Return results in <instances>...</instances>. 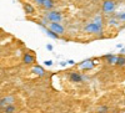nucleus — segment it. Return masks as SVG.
Wrapping results in <instances>:
<instances>
[{"instance_id": "1", "label": "nucleus", "mask_w": 125, "mask_h": 113, "mask_svg": "<svg viewBox=\"0 0 125 113\" xmlns=\"http://www.w3.org/2000/svg\"><path fill=\"white\" fill-rule=\"evenodd\" d=\"M83 31H84L85 34H89V35H95V36L101 37L104 35V24H98L93 20V21L88 23L84 26Z\"/></svg>"}, {"instance_id": "2", "label": "nucleus", "mask_w": 125, "mask_h": 113, "mask_svg": "<svg viewBox=\"0 0 125 113\" xmlns=\"http://www.w3.org/2000/svg\"><path fill=\"white\" fill-rule=\"evenodd\" d=\"M44 19H46L49 23H62L64 16H62V13L59 11V10L51 9V10H45Z\"/></svg>"}, {"instance_id": "3", "label": "nucleus", "mask_w": 125, "mask_h": 113, "mask_svg": "<svg viewBox=\"0 0 125 113\" xmlns=\"http://www.w3.org/2000/svg\"><path fill=\"white\" fill-rule=\"evenodd\" d=\"M99 61H100L99 58H96V60L95 58H86V60H83L81 62H79L78 67L81 71H90L95 67L96 64H99Z\"/></svg>"}, {"instance_id": "4", "label": "nucleus", "mask_w": 125, "mask_h": 113, "mask_svg": "<svg viewBox=\"0 0 125 113\" xmlns=\"http://www.w3.org/2000/svg\"><path fill=\"white\" fill-rule=\"evenodd\" d=\"M116 9V4L114 0H104L101 5V11L104 14H113Z\"/></svg>"}, {"instance_id": "5", "label": "nucleus", "mask_w": 125, "mask_h": 113, "mask_svg": "<svg viewBox=\"0 0 125 113\" xmlns=\"http://www.w3.org/2000/svg\"><path fill=\"white\" fill-rule=\"evenodd\" d=\"M49 29H50V30H53L54 32L59 34L60 36H61V35H64L65 31H66L65 26L62 25L61 23H49Z\"/></svg>"}, {"instance_id": "6", "label": "nucleus", "mask_w": 125, "mask_h": 113, "mask_svg": "<svg viewBox=\"0 0 125 113\" xmlns=\"http://www.w3.org/2000/svg\"><path fill=\"white\" fill-rule=\"evenodd\" d=\"M88 78H89V76L80 75L79 72H71L69 75V80H70V82H73V83H81L83 81H85Z\"/></svg>"}, {"instance_id": "7", "label": "nucleus", "mask_w": 125, "mask_h": 113, "mask_svg": "<svg viewBox=\"0 0 125 113\" xmlns=\"http://www.w3.org/2000/svg\"><path fill=\"white\" fill-rule=\"evenodd\" d=\"M15 102V97L14 96H5L0 98V108H4L8 105H11Z\"/></svg>"}, {"instance_id": "8", "label": "nucleus", "mask_w": 125, "mask_h": 113, "mask_svg": "<svg viewBox=\"0 0 125 113\" xmlns=\"http://www.w3.org/2000/svg\"><path fill=\"white\" fill-rule=\"evenodd\" d=\"M31 72H33L34 75H36V76H39V77H44L46 75L45 68H43V67L39 66V65H35L33 68H31Z\"/></svg>"}, {"instance_id": "9", "label": "nucleus", "mask_w": 125, "mask_h": 113, "mask_svg": "<svg viewBox=\"0 0 125 113\" xmlns=\"http://www.w3.org/2000/svg\"><path fill=\"white\" fill-rule=\"evenodd\" d=\"M35 55H33V54H25L24 56H23V62L25 64V65H31V64H34L35 62Z\"/></svg>"}, {"instance_id": "10", "label": "nucleus", "mask_w": 125, "mask_h": 113, "mask_svg": "<svg viewBox=\"0 0 125 113\" xmlns=\"http://www.w3.org/2000/svg\"><path fill=\"white\" fill-rule=\"evenodd\" d=\"M104 60H105V62H108L109 65H115L116 64V60H118V56L108 54V55L104 56Z\"/></svg>"}, {"instance_id": "11", "label": "nucleus", "mask_w": 125, "mask_h": 113, "mask_svg": "<svg viewBox=\"0 0 125 113\" xmlns=\"http://www.w3.org/2000/svg\"><path fill=\"white\" fill-rule=\"evenodd\" d=\"M24 11H25V14H28V15H33V14L35 13V6L31 5V4H29V3H25V4H24Z\"/></svg>"}, {"instance_id": "12", "label": "nucleus", "mask_w": 125, "mask_h": 113, "mask_svg": "<svg viewBox=\"0 0 125 113\" xmlns=\"http://www.w3.org/2000/svg\"><path fill=\"white\" fill-rule=\"evenodd\" d=\"M54 6H55L54 0H44L43 1V8L45 10H51V9H54Z\"/></svg>"}, {"instance_id": "13", "label": "nucleus", "mask_w": 125, "mask_h": 113, "mask_svg": "<svg viewBox=\"0 0 125 113\" xmlns=\"http://www.w3.org/2000/svg\"><path fill=\"white\" fill-rule=\"evenodd\" d=\"M108 25L109 26H115V27H119L120 26V24H121V21L119 19H116V17H110V19H108Z\"/></svg>"}, {"instance_id": "14", "label": "nucleus", "mask_w": 125, "mask_h": 113, "mask_svg": "<svg viewBox=\"0 0 125 113\" xmlns=\"http://www.w3.org/2000/svg\"><path fill=\"white\" fill-rule=\"evenodd\" d=\"M43 30L46 32V35H48L49 37H51V39H55V40H56V39H60V35H59V34H56V32H54L53 30H50L49 27H44Z\"/></svg>"}, {"instance_id": "15", "label": "nucleus", "mask_w": 125, "mask_h": 113, "mask_svg": "<svg viewBox=\"0 0 125 113\" xmlns=\"http://www.w3.org/2000/svg\"><path fill=\"white\" fill-rule=\"evenodd\" d=\"M16 111H18V108H16V106H14V103L8 105V106H5L3 108V112H5V113H14Z\"/></svg>"}, {"instance_id": "16", "label": "nucleus", "mask_w": 125, "mask_h": 113, "mask_svg": "<svg viewBox=\"0 0 125 113\" xmlns=\"http://www.w3.org/2000/svg\"><path fill=\"white\" fill-rule=\"evenodd\" d=\"M115 65H116V66H119V67L125 66V56H123V55L118 56V60H116V64H115Z\"/></svg>"}, {"instance_id": "17", "label": "nucleus", "mask_w": 125, "mask_h": 113, "mask_svg": "<svg viewBox=\"0 0 125 113\" xmlns=\"http://www.w3.org/2000/svg\"><path fill=\"white\" fill-rule=\"evenodd\" d=\"M115 17L119 19L121 23H125V13H119V14H115Z\"/></svg>"}, {"instance_id": "18", "label": "nucleus", "mask_w": 125, "mask_h": 113, "mask_svg": "<svg viewBox=\"0 0 125 113\" xmlns=\"http://www.w3.org/2000/svg\"><path fill=\"white\" fill-rule=\"evenodd\" d=\"M96 112H100V113H103V112H109V107H108V106H100V107H98Z\"/></svg>"}, {"instance_id": "19", "label": "nucleus", "mask_w": 125, "mask_h": 113, "mask_svg": "<svg viewBox=\"0 0 125 113\" xmlns=\"http://www.w3.org/2000/svg\"><path fill=\"white\" fill-rule=\"evenodd\" d=\"M33 1H34L38 6H43V1H44V0H33Z\"/></svg>"}, {"instance_id": "20", "label": "nucleus", "mask_w": 125, "mask_h": 113, "mask_svg": "<svg viewBox=\"0 0 125 113\" xmlns=\"http://www.w3.org/2000/svg\"><path fill=\"white\" fill-rule=\"evenodd\" d=\"M44 65L45 66H51L53 65V61H44Z\"/></svg>"}, {"instance_id": "21", "label": "nucleus", "mask_w": 125, "mask_h": 113, "mask_svg": "<svg viewBox=\"0 0 125 113\" xmlns=\"http://www.w3.org/2000/svg\"><path fill=\"white\" fill-rule=\"evenodd\" d=\"M46 50H48V51H53V45L48 44V45H46Z\"/></svg>"}, {"instance_id": "22", "label": "nucleus", "mask_w": 125, "mask_h": 113, "mask_svg": "<svg viewBox=\"0 0 125 113\" xmlns=\"http://www.w3.org/2000/svg\"><path fill=\"white\" fill-rule=\"evenodd\" d=\"M66 64H68V62H65V61H61V62H60V66L64 67V66H66Z\"/></svg>"}, {"instance_id": "23", "label": "nucleus", "mask_w": 125, "mask_h": 113, "mask_svg": "<svg viewBox=\"0 0 125 113\" xmlns=\"http://www.w3.org/2000/svg\"><path fill=\"white\" fill-rule=\"evenodd\" d=\"M68 64H69V65H74V64H75V61H74V60H69V61H68Z\"/></svg>"}, {"instance_id": "24", "label": "nucleus", "mask_w": 125, "mask_h": 113, "mask_svg": "<svg viewBox=\"0 0 125 113\" xmlns=\"http://www.w3.org/2000/svg\"><path fill=\"white\" fill-rule=\"evenodd\" d=\"M125 54V48H121V51H120V55H124Z\"/></svg>"}, {"instance_id": "25", "label": "nucleus", "mask_w": 125, "mask_h": 113, "mask_svg": "<svg viewBox=\"0 0 125 113\" xmlns=\"http://www.w3.org/2000/svg\"><path fill=\"white\" fill-rule=\"evenodd\" d=\"M124 106H125V101H124Z\"/></svg>"}]
</instances>
